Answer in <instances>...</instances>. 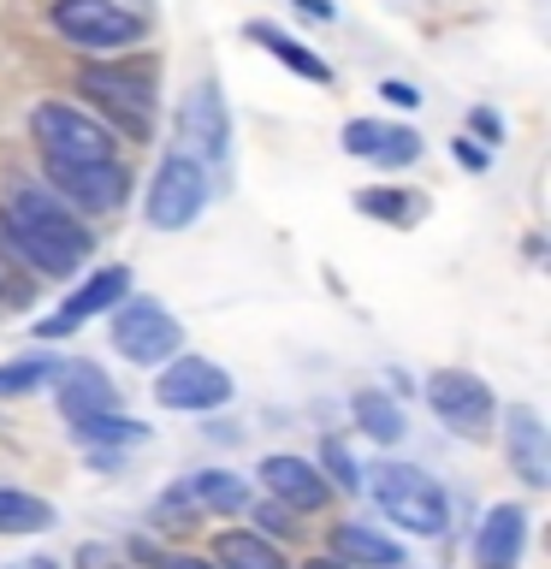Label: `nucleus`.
Listing matches in <instances>:
<instances>
[{"label": "nucleus", "instance_id": "1", "mask_svg": "<svg viewBox=\"0 0 551 569\" xmlns=\"http://www.w3.org/2000/svg\"><path fill=\"white\" fill-rule=\"evenodd\" d=\"M0 238H7L36 273H71V267L89 261V249H96V238L78 226V213H71L53 190H36V184H18L7 196V208H0Z\"/></svg>", "mask_w": 551, "mask_h": 569}, {"label": "nucleus", "instance_id": "2", "mask_svg": "<svg viewBox=\"0 0 551 569\" xmlns=\"http://www.w3.org/2000/svg\"><path fill=\"white\" fill-rule=\"evenodd\" d=\"M368 487L380 498V510L403 533H415V540H439V533L451 528V498H444V487L427 469H415V462H373Z\"/></svg>", "mask_w": 551, "mask_h": 569}, {"label": "nucleus", "instance_id": "3", "mask_svg": "<svg viewBox=\"0 0 551 569\" xmlns=\"http://www.w3.org/2000/svg\"><path fill=\"white\" fill-rule=\"evenodd\" d=\"M30 131L42 142V154L60 160H119L113 124H101L96 113H83L78 101H42L30 113Z\"/></svg>", "mask_w": 551, "mask_h": 569}, {"label": "nucleus", "instance_id": "4", "mask_svg": "<svg viewBox=\"0 0 551 569\" xmlns=\"http://www.w3.org/2000/svg\"><path fill=\"white\" fill-rule=\"evenodd\" d=\"M48 24L60 30L71 48H131L149 36V18L119 7V0H53Z\"/></svg>", "mask_w": 551, "mask_h": 569}, {"label": "nucleus", "instance_id": "5", "mask_svg": "<svg viewBox=\"0 0 551 569\" xmlns=\"http://www.w3.org/2000/svg\"><path fill=\"white\" fill-rule=\"evenodd\" d=\"M202 208H208V167H196L190 154H167V160L154 167L149 202H142L149 226H154V231H184Z\"/></svg>", "mask_w": 551, "mask_h": 569}, {"label": "nucleus", "instance_id": "6", "mask_svg": "<svg viewBox=\"0 0 551 569\" xmlns=\"http://www.w3.org/2000/svg\"><path fill=\"white\" fill-rule=\"evenodd\" d=\"M42 167H48V184L60 190V202L83 208V213H113V208H124L131 178H124L119 160H60V154H42Z\"/></svg>", "mask_w": 551, "mask_h": 569}, {"label": "nucleus", "instance_id": "7", "mask_svg": "<svg viewBox=\"0 0 551 569\" xmlns=\"http://www.w3.org/2000/svg\"><path fill=\"white\" fill-rule=\"evenodd\" d=\"M178 320L160 309L154 297H124L119 302V315H113V350L124 356V362H142V368H154V362H167V356L178 350Z\"/></svg>", "mask_w": 551, "mask_h": 569}, {"label": "nucleus", "instance_id": "8", "mask_svg": "<svg viewBox=\"0 0 551 569\" xmlns=\"http://www.w3.org/2000/svg\"><path fill=\"white\" fill-rule=\"evenodd\" d=\"M83 96H96L119 124L142 137L154 119V71L149 66H83Z\"/></svg>", "mask_w": 551, "mask_h": 569}, {"label": "nucleus", "instance_id": "9", "mask_svg": "<svg viewBox=\"0 0 551 569\" xmlns=\"http://www.w3.org/2000/svg\"><path fill=\"white\" fill-rule=\"evenodd\" d=\"M178 142L184 149L178 154H190L196 167H213V160H226V142H231V119H226V101H220V89L213 83H196L184 101H178Z\"/></svg>", "mask_w": 551, "mask_h": 569}, {"label": "nucleus", "instance_id": "10", "mask_svg": "<svg viewBox=\"0 0 551 569\" xmlns=\"http://www.w3.org/2000/svg\"><path fill=\"white\" fill-rule=\"evenodd\" d=\"M154 398L167 409H220L231 398V373L220 362H208V356H167Z\"/></svg>", "mask_w": 551, "mask_h": 569}, {"label": "nucleus", "instance_id": "11", "mask_svg": "<svg viewBox=\"0 0 551 569\" xmlns=\"http://www.w3.org/2000/svg\"><path fill=\"white\" fill-rule=\"evenodd\" d=\"M427 403H433V416L444 427H457V433H487L492 427V391L487 380H474V373L462 368H444L427 380Z\"/></svg>", "mask_w": 551, "mask_h": 569}, {"label": "nucleus", "instance_id": "12", "mask_svg": "<svg viewBox=\"0 0 551 569\" xmlns=\"http://www.w3.org/2000/svg\"><path fill=\"white\" fill-rule=\"evenodd\" d=\"M124 297H131V267H101V273L89 279V284H78V291L60 302V315H48L36 332H42V338H71V332L83 327V320L119 309Z\"/></svg>", "mask_w": 551, "mask_h": 569}, {"label": "nucleus", "instance_id": "13", "mask_svg": "<svg viewBox=\"0 0 551 569\" xmlns=\"http://www.w3.org/2000/svg\"><path fill=\"white\" fill-rule=\"evenodd\" d=\"M261 480H267V492H273L284 510H320L332 498V487L320 480V469H314L309 457H284V451L267 457L261 462Z\"/></svg>", "mask_w": 551, "mask_h": 569}, {"label": "nucleus", "instance_id": "14", "mask_svg": "<svg viewBox=\"0 0 551 569\" xmlns=\"http://www.w3.org/2000/svg\"><path fill=\"white\" fill-rule=\"evenodd\" d=\"M522 546H528V510L498 505V510H487V522L474 533V569H515Z\"/></svg>", "mask_w": 551, "mask_h": 569}, {"label": "nucleus", "instance_id": "15", "mask_svg": "<svg viewBox=\"0 0 551 569\" xmlns=\"http://www.w3.org/2000/svg\"><path fill=\"white\" fill-rule=\"evenodd\" d=\"M504 445H510V462L528 487H545L551 480V462H545V427L528 403H510L504 409Z\"/></svg>", "mask_w": 551, "mask_h": 569}, {"label": "nucleus", "instance_id": "16", "mask_svg": "<svg viewBox=\"0 0 551 569\" xmlns=\"http://www.w3.org/2000/svg\"><path fill=\"white\" fill-rule=\"evenodd\" d=\"M243 505H249L243 480L226 475V469H202V475H190L184 487H172L160 498V510H243Z\"/></svg>", "mask_w": 551, "mask_h": 569}, {"label": "nucleus", "instance_id": "17", "mask_svg": "<svg viewBox=\"0 0 551 569\" xmlns=\"http://www.w3.org/2000/svg\"><path fill=\"white\" fill-rule=\"evenodd\" d=\"M332 551H338V563H350V569H398L403 563V546L385 540V533L368 528V522H338Z\"/></svg>", "mask_w": 551, "mask_h": 569}, {"label": "nucleus", "instance_id": "18", "mask_svg": "<svg viewBox=\"0 0 551 569\" xmlns=\"http://www.w3.org/2000/svg\"><path fill=\"white\" fill-rule=\"evenodd\" d=\"M60 409H66V421L113 409V380L96 362H60Z\"/></svg>", "mask_w": 551, "mask_h": 569}, {"label": "nucleus", "instance_id": "19", "mask_svg": "<svg viewBox=\"0 0 551 569\" xmlns=\"http://www.w3.org/2000/svg\"><path fill=\"white\" fill-rule=\"evenodd\" d=\"M243 36H249L256 48L273 53V60H279L284 71H297V78H309V83H332V66L320 60L314 48H302L297 36H284L279 24H261V18H256V24H243Z\"/></svg>", "mask_w": 551, "mask_h": 569}, {"label": "nucleus", "instance_id": "20", "mask_svg": "<svg viewBox=\"0 0 551 569\" xmlns=\"http://www.w3.org/2000/svg\"><path fill=\"white\" fill-rule=\"evenodd\" d=\"M213 558H220L226 569H291V563H284V551L267 540V533H220Z\"/></svg>", "mask_w": 551, "mask_h": 569}, {"label": "nucleus", "instance_id": "21", "mask_svg": "<svg viewBox=\"0 0 551 569\" xmlns=\"http://www.w3.org/2000/svg\"><path fill=\"white\" fill-rule=\"evenodd\" d=\"M42 528H53V505H48V498L0 487V533H42Z\"/></svg>", "mask_w": 551, "mask_h": 569}, {"label": "nucleus", "instance_id": "22", "mask_svg": "<svg viewBox=\"0 0 551 569\" xmlns=\"http://www.w3.org/2000/svg\"><path fill=\"white\" fill-rule=\"evenodd\" d=\"M355 421H362V433L380 439V445L403 439V409H398V398H385V391H355Z\"/></svg>", "mask_w": 551, "mask_h": 569}, {"label": "nucleus", "instance_id": "23", "mask_svg": "<svg viewBox=\"0 0 551 569\" xmlns=\"http://www.w3.org/2000/svg\"><path fill=\"white\" fill-rule=\"evenodd\" d=\"M71 433H78L83 445H142V439H149V427L131 421V416H113V409H96V416L71 421Z\"/></svg>", "mask_w": 551, "mask_h": 569}, {"label": "nucleus", "instance_id": "24", "mask_svg": "<svg viewBox=\"0 0 551 569\" xmlns=\"http://www.w3.org/2000/svg\"><path fill=\"white\" fill-rule=\"evenodd\" d=\"M48 380H60V362H53V356H18V362H0V398H24V391H42Z\"/></svg>", "mask_w": 551, "mask_h": 569}, {"label": "nucleus", "instance_id": "25", "mask_svg": "<svg viewBox=\"0 0 551 569\" xmlns=\"http://www.w3.org/2000/svg\"><path fill=\"white\" fill-rule=\"evenodd\" d=\"M355 208L362 213H373V220H391V226H409V220H421V202L409 190H391V184H380V190H362L355 196Z\"/></svg>", "mask_w": 551, "mask_h": 569}, {"label": "nucleus", "instance_id": "26", "mask_svg": "<svg viewBox=\"0 0 551 569\" xmlns=\"http://www.w3.org/2000/svg\"><path fill=\"white\" fill-rule=\"evenodd\" d=\"M415 154H421V137L409 131V124H380V137H373V154H368V160H380V167H409Z\"/></svg>", "mask_w": 551, "mask_h": 569}, {"label": "nucleus", "instance_id": "27", "mask_svg": "<svg viewBox=\"0 0 551 569\" xmlns=\"http://www.w3.org/2000/svg\"><path fill=\"white\" fill-rule=\"evenodd\" d=\"M320 462H327V475H332L344 492H355V487H362V469L350 462V451H344L338 439H327V445H320Z\"/></svg>", "mask_w": 551, "mask_h": 569}, {"label": "nucleus", "instance_id": "28", "mask_svg": "<svg viewBox=\"0 0 551 569\" xmlns=\"http://www.w3.org/2000/svg\"><path fill=\"white\" fill-rule=\"evenodd\" d=\"M249 516H256V522H261V533H291V510H284L279 498H273V505H267V498H261V505L249 510Z\"/></svg>", "mask_w": 551, "mask_h": 569}, {"label": "nucleus", "instance_id": "29", "mask_svg": "<svg viewBox=\"0 0 551 569\" xmlns=\"http://www.w3.org/2000/svg\"><path fill=\"white\" fill-rule=\"evenodd\" d=\"M380 96H385L391 107H415V101H421V89H415V83H403V78H385V83H380Z\"/></svg>", "mask_w": 551, "mask_h": 569}, {"label": "nucleus", "instance_id": "30", "mask_svg": "<svg viewBox=\"0 0 551 569\" xmlns=\"http://www.w3.org/2000/svg\"><path fill=\"white\" fill-rule=\"evenodd\" d=\"M469 124H474V131L487 137V142H498V137H504V124H498V113H492V107H474V119H469Z\"/></svg>", "mask_w": 551, "mask_h": 569}, {"label": "nucleus", "instance_id": "31", "mask_svg": "<svg viewBox=\"0 0 551 569\" xmlns=\"http://www.w3.org/2000/svg\"><path fill=\"white\" fill-rule=\"evenodd\" d=\"M451 154H457V160H462V167H469V172H480V167H487V154H480L469 137H457V142H451Z\"/></svg>", "mask_w": 551, "mask_h": 569}, {"label": "nucleus", "instance_id": "32", "mask_svg": "<svg viewBox=\"0 0 551 569\" xmlns=\"http://www.w3.org/2000/svg\"><path fill=\"white\" fill-rule=\"evenodd\" d=\"M302 18H332V0H297Z\"/></svg>", "mask_w": 551, "mask_h": 569}, {"label": "nucleus", "instance_id": "33", "mask_svg": "<svg viewBox=\"0 0 551 569\" xmlns=\"http://www.w3.org/2000/svg\"><path fill=\"white\" fill-rule=\"evenodd\" d=\"M160 569H213V563H202V558H167Z\"/></svg>", "mask_w": 551, "mask_h": 569}, {"label": "nucleus", "instance_id": "34", "mask_svg": "<svg viewBox=\"0 0 551 569\" xmlns=\"http://www.w3.org/2000/svg\"><path fill=\"white\" fill-rule=\"evenodd\" d=\"M302 569H350V563H338V558H309Z\"/></svg>", "mask_w": 551, "mask_h": 569}]
</instances>
